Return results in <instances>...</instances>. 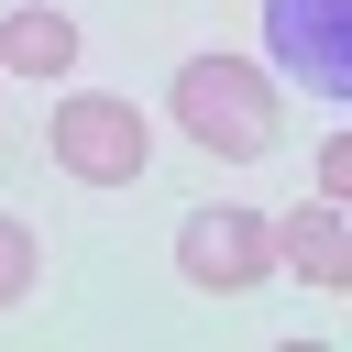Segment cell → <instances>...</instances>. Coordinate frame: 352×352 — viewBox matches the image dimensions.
<instances>
[{
  "label": "cell",
  "instance_id": "3",
  "mask_svg": "<svg viewBox=\"0 0 352 352\" xmlns=\"http://www.w3.org/2000/svg\"><path fill=\"white\" fill-rule=\"evenodd\" d=\"M264 264H275V220L264 209H198L176 231V275L198 297H242V286H264Z\"/></svg>",
  "mask_w": 352,
  "mask_h": 352
},
{
  "label": "cell",
  "instance_id": "8",
  "mask_svg": "<svg viewBox=\"0 0 352 352\" xmlns=\"http://www.w3.org/2000/svg\"><path fill=\"white\" fill-rule=\"evenodd\" d=\"M319 198H352V143H319Z\"/></svg>",
  "mask_w": 352,
  "mask_h": 352
},
{
  "label": "cell",
  "instance_id": "2",
  "mask_svg": "<svg viewBox=\"0 0 352 352\" xmlns=\"http://www.w3.org/2000/svg\"><path fill=\"white\" fill-rule=\"evenodd\" d=\"M55 165L77 187H132L143 176V110L110 88H66L55 99Z\"/></svg>",
  "mask_w": 352,
  "mask_h": 352
},
{
  "label": "cell",
  "instance_id": "5",
  "mask_svg": "<svg viewBox=\"0 0 352 352\" xmlns=\"http://www.w3.org/2000/svg\"><path fill=\"white\" fill-rule=\"evenodd\" d=\"M275 264H297L308 286H352V231H341V198H308L275 220Z\"/></svg>",
  "mask_w": 352,
  "mask_h": 352
},
{
  "label": "cell",
  "instance_id": "4",
  "mask_svg": "<svg viewBox=\"0 0 352 352\" xmlns=\"http://www.w3.org/2000/svg\"><path fill=\"white\" fill-rule=\"evenodd\" d=\"M264 44L297 88L352 99V0H264Z\"/></svg>",
  "mask_w": 352,
  "mask_h": 352
},
{
  "label": "cell",
  "instance_id": "7",
  "mask_svg": "<svg viewBox=\"0 0 352 352\" xmlns=\"http://www.w3.org/2000/svg\"><path fill=\"white\" fill-rule=\"evenodd\" d=\"M33 275H44V242H33V220H11V209H0V319L33 297Z\"/></svg>",
  "mask_w": 352,
  "mask_h": 352
},
{
  "label": "cell",
  "instance_id": "6",
  "mask_svg": "<svg viewBox=\"0 0 352 352\" xmlns=\"http://www.w3.org/2000/svg\"><path fill=\"white\" fill-rule=\"evenodd\" d=\"M66 66H77V22L55 0H33V11L0 22V77H66Z\"/></svg>",
  "mask_w": 352,
  "mask_h": 352
},
{
  "label": "cell",
  "instance_id": "1",
  "mask_svg": "<svg viewBox=\"0 0 352 352\" xmlns=\"http://www.w3.org/2000/svg\"><path fill=\"white\" fill-rule=\"evenodd\" d=\"M176 132H187L198 154L253 165V154L286 143V99L264 88L253 55H187V66H176Z\"/></svg>",
  "mask_w": 352,
  "mask_h": 352
}]
</instances>
